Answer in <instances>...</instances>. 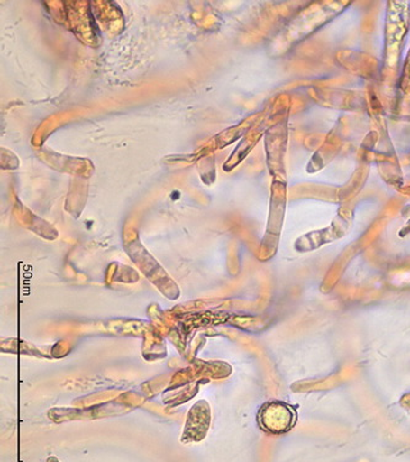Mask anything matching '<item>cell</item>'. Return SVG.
<instances>
[{
  "mask_svg": "<svg viewBox=\"0 0 410 462\" xmlns=\"http://www.w3.org/2000/svg\"><path fill=\"white\" fill-rule=\"evenodd\" d=\"M258 420L260 427L268 433L281 434L294 427L296 413L287 404L271 402L261 408Z\"/></svg>",
  "mask_w": 410,
  "mask_h": 462,
  "instance_id": "6da1fadb",
  "label": "cell"
},
{
  "mask_svg": "<svg viewBox=\"0 0 410 462\" xmlns=\"http://www.w3.org/2000/svg\"><path fill=\"white\" fill-rule=\"evenodd\" d=\"M210 407L205 401H200V402L195 404L194 408H191L181 441L189 443V441L204 439L208 427H210Z\"/></svg>",
  "mask_w": 410,
  "mask_h": 462,
  "instance_id": "7a4b0ae2",
  "label": "cell"
}]
</instances>
